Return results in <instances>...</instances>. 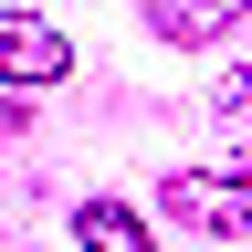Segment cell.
Segmentation results:
<instances>
[{
	"label": "cell",
	"instance_id": "1",
	"mask_svg": "<svg viewBox=\"0 0 252 252\" xmlns=\"http://www.w3.org/2000/svg\"><path fill=\"white\" fill-rule=\"evenodd\" d=\"M158 210H168V220H200V231H220V242H252V179L179 168L168 189H158Z\"/></svg>",
	"mask_w": 252,
	"mask_h": 252
},
{
	"label": "cell",
	"instance_id": "5",
	"mask_svg": "<svg viewBox=\"0 0 252 252\" xmlns=\"http://www.w3.org/2000/svg\"><path fill=\"white\" fill-rule=\"evenodd\" d=\"M220 105H231V116L252 105V53H242V74H231V84H220Z\"/></svg>",
	"mask_w": 252,
	"mask_h": 252
},
{
	"label": "cell",
	"instance_id": "3",
	"mask_svg": "<svg viewBox=\"0 0 252 252\" xmlns=\"http://www.w3.org/2000/svg\"><path fill=\"white\" fill-rule=\"evenodd\" d=\"M242 11H252V0H147V32H158V42H220Z\"/></svg>",
	"mask_w": 252,
	"mask_h": 252
},
{
	"label": "cell",
	"instance_id": "2",
	"mask_svg": "<svg viewBox=\"0 0 252 252\" xmlns=\"http://www.w3.org/2000/svg\"><path fill=\"white\" fill-rule=\"evenodd\" d=\"M0 74L11 84H63L74 74V42H63L42 11H0Z\"/></svg>",
	"mask_w": 252,
	"mask_h": 252
},
{
	"label": "cell",
	"instance_id": "4",
	"mask_svg": "<svg viewBox=\"0 0 252 252\" xmlns=\"http://www.w3.org/2000/svg\"><path fill=\"white\" fill-rule=\"evenodd\" d=\"M74 242L84 252H147V220L126 210V200H84L74 210Z\"/></svg>",
	"mask_w": 252,
	"mask_h": 252
}]
</instances>
